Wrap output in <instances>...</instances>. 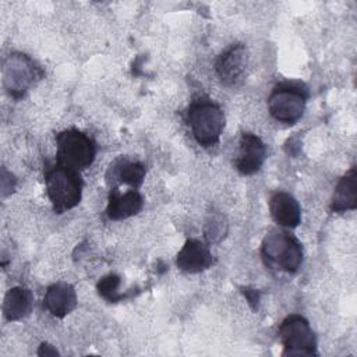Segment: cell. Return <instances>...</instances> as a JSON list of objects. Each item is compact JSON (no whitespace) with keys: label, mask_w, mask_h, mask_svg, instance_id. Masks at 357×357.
Masks as SVG:
<instances>
[{"label":"cell","mask_w":357,"mask_h":357,"mask_svg":"<svg viewBox=\"0 0 357 357\" xmlns=\"http://www.w3.org/2000/svg\"><path fill=\"white\" fill-rule=\"evenodd\" d=\"M40 74L33 60L22 53H11L3 66V85L14 98H21Z\"/></svg>","instance_id":"52a82bcc"},{"label":"cell","mask_w":357,"mask_h":357,"mask_svg":"<svg viewBox=\"0 0 357 357\" xmlns=\"http://www.w3.org/2000/svg\"><path fill=\"white\" fill-rule=\"evenodd\" d=\"M33 297L29 289L15 286L11 287L6 296L3 303V314L8 321H20L29 315L32 311Z\"/></svg>","instance_id":"9a60e30c"},{"label":"cell","mask_w":357,"mask_h":357,"mask_svg":"<svg viewBox=\"0 0 357 357\" xmlns=\"http://www.w3.org/2000/svg\"><path fill=\"white\" fill-rule=\"evenodd\" d=\"M185 116L192 137L201 146L218 144L225 128V113L219 105L208 98H198L190 103Z\"/></svg>","instance_id":"6da1fadb"},{"label":"cell","mask_w":357,"mask_h":357,"mask_svg":"<svg viewBox=\"0 0 357 357\" xmlns=\"http://www.w3.org/2000/svg\"><path fill=\"white\" fill-rule=\"evenodd\" d=\"M269 212L272 219L283 227L294 229L300 225L301 209L297 199L286 192L276 191L269 198Z\"/></svg>","instance_id":"8fae6325"},{"label":"cell","mask_w":357,"mask_h":357,"mask_svg":"<svg viewBox=\"0 0 357 357\" xmlns=\"http://www.w3.org/2000/svg\"><path fill=\"white\" fill-rule=\"evenodd\" d=\"M278 333L284 347L283 356H317V340L310 322L304 317L298 314L286 317Z\"/></svg>","instance_id":"8992f818"},{"label":"cell","mask_w":357,"mask_h":357,"mask_svg":"<svg viewBox=\"0 0 357 357\" xmlns=\"http://www.w3.org/2000/svg\"><path fill=\"white\" fill-rule=\"evenodd\" d=\"M57 163L75 169L84 170L89 167L95 159L96 148L95 142L85 132L70 128L57 134Z\"/></svg>","instance_id":"5b68a950"},{"label":"cell","mask_w":357,"mask_h":357,"mask_svg":"<svg viewBox=\"0 0 357 357\" xmlns=\"http://www.w3.org/2000/svg\"><path fill=\"white\" fill-rule=\"evenodd\" d=\"M120 283H121V279L116 273H109L103 276L96 284L99 296L110 303L120 301L123 298V294L119 291Z\"/></svg>","instance_id":"e0dca14e"},{"label":"cell","mask_w":357,"mask_h":357,"mask_svg":"<svg viewBox=\"0 0 357 357\" xmlns=\"http://www.w3.org/2000/svg\"><path fill=\"white\" fill-rule=\"evenodd\" d=\"M45 308L57 318H64L77 305V293L70 283H54L47 287L45 298Z\"/></svg>","instance_id":"4fadbf2b"},{"label":"cell","mask_w":357,"mask_h":357,"mask_svg":"<svg viewBox=\"0 0 357 357\" xmlns=\"http://www.w3.org/2000/svg\"><path fill=\"white\" fill-rule=\"evenodd\" d=\"M357 208V170L351 167L336 184L332 201L331 211L332 212H346L354 211Z\"/></svg>","instance_id":"5bb4252c"},{"label":"cell","mask_w":357,"mask_h":357,"mask_svg":"<svg viewBox=\"0 0 357 357\" xmlns=\"http://www.w3.org/2000/svg\"><path fill=\"white\" fill-rule=\"evenodd\" d=\"M243 293L245 294L248 303L255 308L257 304H258V301H259V293H258L257 290H254V289H250V287H244V289H243Z\"/></svg>","instance_id":"d6986e66"},{"label":"cell","mask_w":357,"mask_h":357,"mask_svg":"<svg viewBox=\"0 0 357 357\" xmlns=\"http://www.w3.org/2000/svg\"><path fill=\"white\" fill-rule=\"evenodd\" d=\"M261 254L269 268L294 273L303 264L301 243L284 230H271L262 240Z\"/></svg>","instance_id":"7a4b0ae2"},{"label":"cell","mask_w":357,"mask_h":357,"mask_svg":"<svg viewBox=\"0 0 357 357\" xmlns=\"http://www.w3.org/2000/svg\"><path fill=\"white\" fill-rule=\"evenodd\" d=\"M247 66V47L243 43H233L219 54L215 70L222 84L227 86H236L244 79Z\"/></svg>","instance_id":"ba28073f"},{"label":"cell","mask_w":357,"mask_h":357,"mask_svg":"<svg viewBox=\"0 0 357 357\" xmlns=\"http://www.w3.org/2000/svg\"><path fill=\"white\" fill-rule=\"evenodd\" d=\"M144 206L142 195L137 190H128L120 192L117 187L110 191L109 202L106 208V215L112 220H120L137 215Z\"/></svg>","instance_id":"7c38bea8"},{"label":"cell","mask_w":357,"mask_h":357,"mask_svg":"<svg viewBox=\"0 0 357 357\" xmlns=\"http://www.w3.org/2000/svg\"><path fill=\"white\" fill-rule=\"evenodd\" d=\"M112 178L119 183L127 184L134 190L138 188L145 178V167L138 160H128L126 158L117 159L109 169Z\"/></svg>","instance_id":"2e32d148"},{"label":"cell","mask_w":357,"mask_h":357,"mask_svg":"<svg viewBox=\"0 0 357 357\" xmlns=\"http://www.w3.org/2000/svg\"><path fill=\"white\" fill-rule=\"evenodd\" d=\"M307 98L308 89L303 82H280L268 98L269 113L280 123L294 124L304 113Z\"/></svg>","instance_id":"277c9868"},{"label":"cell","mask_w":357,"mask_h":357,"mask_svg":"<svg viewBox=\"0 0 357 357\" xmlns=\"http://www.w3.org/2000/svg\"><path fill=\"white\" fill-rule=\"evenodd\" d=\"M226 233V223L223 222V218L219 215L212 216L208 222H206V227H205V237L208 241L215 243L219 241L220 238L225 237Z\"/></svg>","instance_id":"ac0fdd59"},{"label":"cell","mask_w":357,"mask_h":357,"mask_svg":"<svg viewBox=\"0 0 357 357\" xmlns=\"http://www.w3.org/2000/svg\"><path fill=\"white\" fill-rule=\"evenodd\" d=\"M46 190L56 212L61 213L77 206L82 195V180L79 172L60 163L47 169Z\"/></svg>","instance_id":"3957f363"},{"label":"cell","mask_w":357,"mask_h":357,"mask_svg":"<svg viewBox=\"0 0 357 357\" xmlns=\"http://www.w3.org/2000/svg\"><path fill=\"white\" fill-rule=\"evenodd\" d=\"M266 159V146L264 141L252 134L243 132L238 141V153L234 162L236 169L244 174L250 176L257 173Z\"/></svg>","instance_id":"9c48e42d"},{"label":"cell","mask_w":357,"mask_h":357,"mask_svg":"<svg viewBox=\"0 0 357 357\" xmlns=\"http://www.w3.org/2000/svg\"><path fill=\"white\" fill-rule=\"evenodd\" d=\"M38 354L39 356H57V350L53 349L50 344H46V343H42L39 350H38Z\"/></svg>","instance_id":"ffe728a7"},{"label":"cell","mask_w":357,"mask_h":357,"mask_svg":"<svg viewBox=\"0 0 357 357\" xmlns=\"http://www.w3.org/2000/svg\"><path fill=\"white\" fill-rule=\"evenodd\" d=\"M212 262L213 258L208 245L197 238L187 240L176 257L177 268L187 273L202 272L208 269Z\"/></svg>","instance_id":"30bf717a"}]
</instances>
